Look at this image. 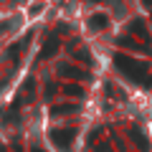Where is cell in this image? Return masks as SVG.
Listing matches in <instances>:
<instances>
[{
  "label": "cell",
  "mask_w": 152,
  "mask_h": 152,
  "mask_svg": "<svg viewBox=\"0 0 152 152\" xmlns=\"http://www.w3.org/2000/svg\"><path fill=\"white\" fill-rule=\"evenodd\" d=\"M117 66H119V71L122 74H127V76H132V79H137V81H145V69L147 66L145 64H140V61H134V58H129V56H117Z\"/></svg>",
  "instance_id": "1"
},
{
  "label": "cell",
  "mask_w": 152,
  "mask_h": 152,
  "mask_svg": "<svg viewBox=\"0 0 152 152\" xmlns=\"http://www.w3.org/2000/svg\"><path fill=\"white\" fill-rule=\"evenodd\" d=\"M107 23H109V18L104 15V13H96V15H91V18H89V26H91V28H96V31H99V28H104Z\"/></svg>",
  "instance_id": "2"
},
{
  "label": "cell",
  "mask_w": 152,
  "mask_h": 152,
  "mask_svg": "<svg viewBox=\"0 0 152 152\" xmlns=\"http://www.w3.org/2000/svg\"><path fill=\"white\" fill-rule=\"evenodd\" d=\"M142 5H152V0H142Z\"/></svg>",
  "instance_id": "3"
}]
</instances>
